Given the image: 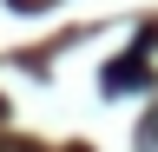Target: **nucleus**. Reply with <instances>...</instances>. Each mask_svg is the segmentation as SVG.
<instances>
[{"label": "nucleus", "mask_w": 158, "mask_h": 152, "mask_svg": "<svg viewBox=\"0 0 158 152\" xmlns=\"http://www.w3.org/2000/svg\"><path fill=\"white\" fill-rule=\"evenodd\" d=\"M106 86H112V93L145 86V60H138V53H132V60H112V66H106Z\"/></svg>", "instance_id": "1"}, {"label": "nucleus", "mask_w": 158, "mask_h": 152, "mask_svg": "<svg viewBox=\"0 0 158 152\" xmlns=\"http://www.w3.org/2000/svg\"><path fill=\"white\" fill-rule=\"evenodd\" d=\"M138 152H158V106L138 119Z\"/></svg>", "instance_id": "2"}, {"label": "nucleus", "mask_w": 158, "mask_h": 152, "mask_svg": "<svg viewBox=\"0 0 158 152\" xmlns=\"http://www.w3.org/2000/svg\"><path fill=\"white\" fill-rule=\"evenodd\" d=\"M0 152H40V145H0Z\"/></svg>", "instance_id": "3"}]
</instances>
